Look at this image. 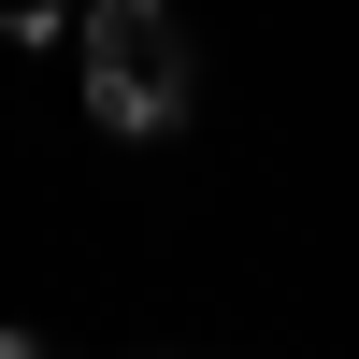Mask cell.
Masks as SVG:
<instances>
[{
    "instance_id": "1",
    "label": "cell",
    "mask_w": 359,
    "mask_h": 359,
    "mask_svg": "<svg viewBox=\"0 0 359 359\" xmlns=\"http://www.w3.org/2000/svg\"><path fill=\"white\" fill-rule=\"evenodd\" d=\"M72 86H86V130L101 144H172L201 101V57L172 0H86L72 15Z\"/></svg>"
}]
</instances>
